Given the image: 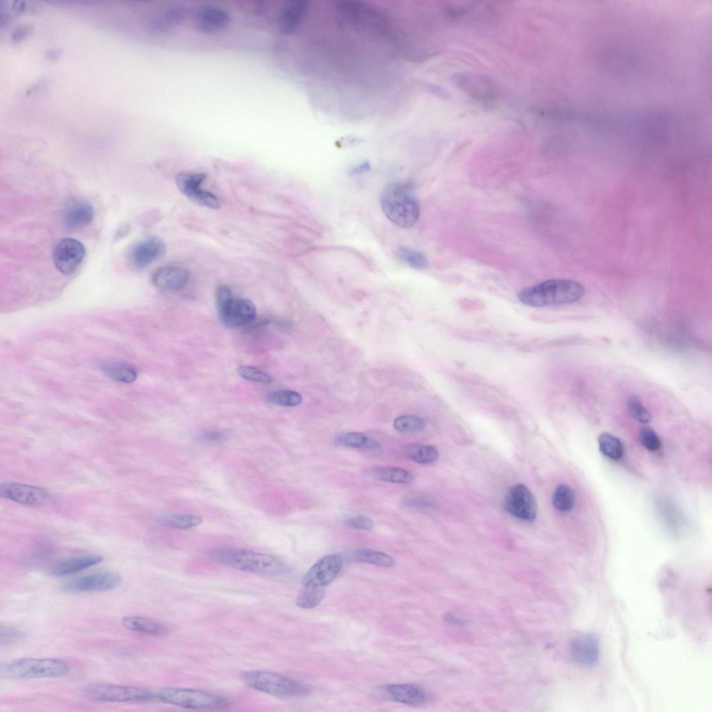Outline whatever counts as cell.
Segmentation results:
<instances>
[{
  "instance_id": "obj_1",
  "label": "cell",
  "mask_w": 712,
  "mask_h": 712,
  "mask_svg": "<svg viewBox=\"0 0 712 712\" xmlns=\"http://www.w3.org/2000/svg\"><path fill=\"white\" fill-rule=\"evenodd\" d=\"M219 565L263 576H277L287 572L286 566L273 556L234 547H218L208 552Z\"/></svg>"
},
{
  "instance_id": "obj_2",
  "label": "cell",
  "mask_w": 712,
  "mask_h": 712,
  "mask_svg": "<svg viewBox=\"0 0 712 712\" xmlns=\"http://www.w3.org/2000/svg\"><path fill=\"white\" fill-rule=\"evenodd\" d=\"M380 204L385 216L403 228L412 227L420 217L421 210L413 186L405 181H394L383 189Z\"/></svg>"
},
{
  "instance_id": "obj_3",
  "label": "cell",
  "mask_w": 712,
  "mask_h": 712,
  "mask_svg": "<svg viewBox=\"0 0 712 712\" xmlns=\"http://www.w3.org/2000/svg\"><path fill=\"white\" fill-rule=\"evenodd\" d=\"M583 286L567 279L548 280L519 291L517 298L523 304L534 307L570 304L584 294Z\"/></svg>"
},
{
  "instance_id": "obj_4",
  "label": "cell",
  "mask_w": 712,
  "mask_h": 712,
  "mask_svg": "<svg viewBox=\"0 0 712 712\" xmlns=\"http://www.w3.org/2000/svg\"><path fill=\"white\" fill-rule=\"evenodd\" d=\"M70 670V665L60 659L24 658L1 663L0 675L9 679L56 678L67 674Z\"/></svg>"
},
{
  "instance_id": "obj_5",
  "label": "cell",
  "mask_w": 712,
  "mask_h": 712,
  "mask_svg": "<svg viewBox=\"0 0 712 712\" xmlns=\"http://www.w3.org/2000/svg\"><path fill=\"white\" fill-rule=\"evenodd\" d=\"M241 679L251 688L275 697H301L309 693V689L305 685L275 672L247 671L241 674Z\"/></svg>"
},
{
  "instance_id": "obj_6",
  "label": "cell",
  "mask_w": 712,
  "mask_h": 712,
  "mask_svg": "<svg viewBox=\"0 0 712 712\" xmlns=\"http://www.w3.org/2000/svg\"><path fill=\"white\" fill-rule=\"evenodd\" d=\"M154 702L193 709H216L227 705V701L217 695L201 690L164 688L154 690Z\"/></svg>"
},
{
  "instance_id": "obj_7",
  "label": "cell",
  "mask_w": 712,
  "mask_h": 712,
  "mask_svg": "<svg viewBox=\"0 0 712 712\" xmlns=\"http://www.w3.org/2000/svg\"><path fill=\"white\" fill-rule=\"evenodd\" d=\"M81 695L87 699L102 702H154V690L118 684L92 683L83 686Z\"/></svg>"
},
{
  "instance_id": "obj_8",
  "label": "cell",
  "mask_w": 712,
  "mask_h": 712,
  "mask_svg": "<svg viewBox=\"0 0 712 712\" xmlns=\"http://www.w3.org/2000/svg\"><path fill=\"white\" fill-rule=\"evenodd\" d=\"M451 79L458 88L486 108H492L499 99L498 84L487 75L469 72H457L452 75Z\"/></svg>"
},
{
  "instance_id": "obj_9",
  "label": "cell",
  "mask_w": 712,
  "mask_h": 712,
  "mask_svg": "<svg viewBox=\"0 0 712 712\" xmlns=\"http://www.w3.org/2000/svg\"><path fill=\"white\" fill-rule=\"evenodd\" d=\"M121 582L120 575L113 571L91 573L65 581L61 589L67 592H104L115 588Z\"/></svg>"
},
{
  "instance_id": "obj_10",
  "label": "cell",
  "mask_w": 712,
  "mask_h": 712,
  "mask_svg": "<svg viewBox=\"0 0 712 712\" xmlns=\"http://www.w3.org/2000/svg\"><path fill=\"white\" fill-rule=\"evenodd\" d=\"M206 178L203 173L181 172L177 176L176 184L179 191L192 202L207 208L218 209L220 200L201 188Z\"/></svg>"
},
{
  "instance_id": "obj_11",
  "label": "cell",
  "mask_w": 712,
  "mask_h": 712,
  "mask_svg": "<svg viewBox=\"0 0 712 712\" xmlns=\"http://www.w3.org/2000/svg\"><path fill=\"white\" fill-rule=\"evenodd\" d=\"M505 510L524 521H533L537 515V503L530 490L523 484L512 486L503 501Z\"/></svg>"
},
{
  "instance_id": "obj_12",
  "label": "cell",
  "mask_w": 712,
  "mask_h": 712,
  "mask_svg": "<svg viewBox=\"0 0 712 712\" xmlns=\"http://www.w3.org/2000/svg\"><path fill=\"white\" fill-rule=\"evenodd\" d=\"M86 254L84 245L75 238H65L55 245L52 257L54 266L63 274L73 273Z\"/></svg>"
},
{
  "instance_id": "obj_13",
  "label": "cell",
  "mask_w": 712,
  "mask_h": 712,
  "mask_svg": "<svg viewBox=\"0 0 712 712\" xmlns=\"http://www.w3.org/2000/svg\"><path fill=\"white\" fill-rule=\"evenodd\" d=\"M342 566L343 560L339 555L331 554L321 558L306 572L302 580L304 588H323L337 576Z\"/></svg>"
},
{
  "instance_id": "obj_14",
  "label": "cell",
  "mask_w": 712,
  "mask_h": 712,
  "mask_svg": "<svg viewBox=\"0 0 712 712\" xmlns=\"http://www.w3.org/2000/svg\"><path fill=\"white\" fill-rule=\"evenodd\" d=\"M222 323L228 327H239L252 323L256 318L254 304L245 298L232 297L218 307Z\"/></svg>"
},
{
  "instance_id": "obj_15",
  "label": "cell",
  "mask_w": 712,
  "mask_h": 712,
  "mask_svg": "<svg viewBox=\"0 0 712 712\" xmlns=\"http://www.w3.org/2000/svg\"><path fill=\"white\" fill-rule=\"evenodd\" d=\"M571 658L577 665L592 668L595 666L599 660V640L592 633L581 634L573 638L569 644Z\"/></svg>"
},
{
  "instance_id": "obj_16",
  "label": "cell",
  "mask_w": 712,
  "mask_h": 712,
  "mask_svg": "<svg viewBox=\"0 0 712 712\" xmlns=\"http://www.w3.org/2000/svg\"><path fill=\"white\" fill-rule=\"evenodd\" d=\"M165 250V243L160 238L149 236L135 243L129 250L128 258L134 267L140 269L162 257Z\"/></svg>"
},
{
  "instance_id": "obj_17",
  "label": "cell",
  "mask_w": 712,
  "mask_h": 712,
  "mask_svg": "<svg viewBox=\"0 0 712 712\" xmlns=\"http://www.w3.org/2000/svg\"><path fill=\"white\" fill-rule=\"evenodd\" d=\"M0 493L6 499L28 505H39L49 496L48 492L40 487L12 482L1 483Z\"/></svg>"
},
{
  "instance_id": "obj_18",
  "label": "cell",
  "mask_w": 712,
  "mask_h": 712,
  "mask_svg": "<svg viewBox=\"0 0 712 712\" xmlns=\"http://www.w3.org/2000/svg\"><path fill=\"white\" fill-rule=\"evenodd\" d=\"M94 215L93 207L88 200L74 198L65 204L63 211V222L67 229L77 230L89 225Z\"/></svg>"
},
{
  "instance_id": "obj_19",
  "label": "cell",
  "mask_w": 712,
  "mask_h": 712,
  "mask_svg": "<svg viewBox=\"0 0 712 712\" xmlns=\"http://www.w3.org/2000/svg\"><path fill=\"white\" fill-rule=\"evenodd\" d=\"M230 20L229 13L216 6H203L195 15L196 28L204 33H214L225 28Z\"/></svg>"
},
{
  "instance_id": "obj_20",
  "label": "cell",
  "mask_w": 712,
  "mask_h": 712,
  "mask_svg": "<svg viewBox=\"0 0 712 712\" xmlns=\"http://www.w3.org/2000/svg\"><path fill=\"white\" fill-rule=\"evenodd\" d=\"M189 280L190 273L187 270L174 266H162L155 270L152 277L154 286L164 291L182 289Z\"/></svg>"
},
{
  "instance_id": "obj_21",
  "label": "cell",
  "mask_w": 712,
  "mask_h": 712,
  "mask_svg": "<svg viewBox=\"0 0 712 712\" xmlns=\"http://www.w3.org/2000/svg\"><path fill=\"white\" fill-rule=\"evenodd\" d=\"M99 555H86L60 560L47 570L50 576L60 577L70 575L95 565L103 560Z\"/></svg>"
},
{
  "instance_id": "obj_22",
  "label": "cell",
  "mask_w": 712,
  "mask_h": 712,
  "mask_svg": "<svg viewBox=\"0 0 712 712\" xmlns=\"http://www.w3.org/2000/svg\"><path fill=\"white\" fill-rule=\"evenodd\" d=\"M385 696L393 702L416 705L424 702L427 695L420 688L408 683H394L384 688Z\"/></svg>"
},
{
  "instance_id": "obj_23",
  "label": "cell",
  "mask_w": 712,
  "mask_h": 712,
  "mask_svg": "<svg viewBox=\"0 0 712 712\" xmlns=\"http://www.w3.org/2000/svg\"><path fill=\"white\" fill-rule=\"evenodd\" d=\"M122 625L128 630L151 635H161L168 631L167 626L162 623L135 615L124 617L122 620Z\"/></svg>"
},
{
  "instance_id": "obj_24",
  "label": "cell",
  "mask_w": 712,
  "mask_h": 712,
  "mask_svg": "<svg viewBox=\"0 0 712 712\" xmlns=\"http://www.w3.org/2000/svg\"><path fill=\"white\" fill-rule=\"evenodd\" d=\"M184 15L185 10L183 8L179 6L169 8L151 22L150 29L156 33L168 31L179 25L184 18Z\"/></svg>"
},
{
  "instance_id": "obj_25",
  "label": "cell",
  "mask_w": 712,
  "mask_h": 712,
  "mask_svg": "<svg viewBox=\"0 0 712 712\" xmlns=\"http://www.w3.org/2000/svg\"><path fill=\"white\" fill-rule=\"evenodd\" d=\"M371 475L376 480L396 484H407L413 479L410 471L396 467H375L371 471Z\"/></svg>"
},
{
  "instance_id": "obj_26",
  "label": "cell",
  "mask_w": 712,
  "mask_h": 712,
  "mask_svg": "<svg viewBox=\"0 0 712 712\" xmlns=\"http://www.w3.org/2000/svg\"><path fill=\"white\" fill-rule=\"evenodd\" d=\"M339 445L362 449L380 447V443L373 437L360 432H348L340 435L336 439Z\"/></svg>"
},
{
  "instance_id": "obj_27",
  "label": "cell",
  "mask_w": 712,
  "mask_h": 712,
  "mask_svg": "<svg viewBox=\"0 0 712 712\" xmlns=\"http://www.w3.org/2000/svg\"><path fill=\"white\" fill-rule=\"evenodd\" d=\"M160 521L168 528L186 530L201 524L202 519L193 514L170 513L162 516Z\"/></svg>"
},
{
  "instance_id": "obj_28",
  "label": "cell",
  "mask_w": 712,
  "mask_h": 712,
  "mask_svg": "<svg viewBox=\"0 0 712 712\" xmlns=\"http://www.w3.org/2000/svg\"><path fill=\"white\" fill-rule=\"evenodd\" d=\"M406 457L418 464H430L439 457L438 451L432 446L413 444L405 450Z\"/></svg>"
},
{
  "instance_id": "obj_29",
  "label": "cell",
  "mask_w": 712,
  "mask_h": 712,
  "mask_svg": "<svg viewBox=\"0 0 712 712\" xmlns=\"http://www.w3.org/2000/svg\"><path fill=\"white\" fill-rule=\"evenodd\" d=\"M352 556L357 561L378 566L389 567L394 566L395 563L394 560L390 556L383 552L369 549L355 550Z\"/></svg>"
},
{
  "instance_id": "obj_30",
  "label": "cell",
  "mask_w": 712,
  "mask_h": 712,
  "mask_svg": "<svg viewBox=\"0 0 712 712\" xmlns=\"http://www.w3.org/2000/svg\"><path fill=\"white\" fill-rule=\"evenodd\" d=\"M600 451L608 458L617 460L622 458L624 449L621 441L615 436L604 432L598 439Z\"/></svg>"
},
{
  "instance_id": "obj_31",
  "label": "cell",
  "mask_w": 712,
  "mask_h": 712,
  "mask_svg": "<svg viewBox=\"0 0 712 712\" xmlns=\"http://www.w3.org/2000/svg\"><path fill=\"white\" fill-rule=\"evenodd\" d=\"M575 496L573 490L566 484H560L555 489L552 502L554 507L561 512L570 511L574 505Z\"/></svg>"
},
{
  "instance_id": "obj_32",
  "label": "cell",
  "mask_w": 712,
  "mask_h": 712,
  "mask_svg": "<svg viewBox=\"0 0 712 712\" xmlns=\"http://www.w3.org/2000/svg\"><path fill=\"white\" fill-rule=\"evenodd\" d=\"M105 374L116 381L124 383H131L137 377L135 369L123 364H111L104 368Z\"/></svg>"
},
{
  "instance_id": "obj_33",
  "label": "cell",
  "mask_w": 712,
  "mask_h": 712,
  "mask_svg": "<svg viewBox=\"0 0 712 712\" xmlns=\"http://www.w3.org/2000/svg\"><path fill=\"white\" fill-rule=\"evenodd\" d=\"M396 254L402 261L414 268L424 269L428 266L426 256L418 250L400 245L398 247Z\"/></svg>"
},
{
  "instance_id": "obj_34",
  "label": "cell",
  "mask_w": 712,
  "mask_h": 712,
  "mask_svg": "<svg viewBox=\"0 0 712 712\" xmlns=\"http://www.w3.org/2000/svg\"><path fill=\"white\" fill-rule=\"evenodd\" d=\"M268 398L270 402L285 407L296 406L302 401V396L298 392L288 389L273 391Z\"/></svg>"
},
{
  "instance_id": "obj_35",
  "label": "cell",
  "mask_w": 712,
  "mask_h": 712,
  "mask_svg": "<svg viewBox=\"0 0 712 712\" xmlns=\"http://www.w3.org/2000/svg\"><path fill=\"white\" fill-rule=\"evenodd\" d=\"M324 597L323 588H304L296 600V604L302 608L309 609L317 606Z\"/></svg>"
},
{
  "instance_id": "obj_36",
  "label": "cell",
  "mask_w": 712,
  "mask_h": 712,
  "mask_svg": "<svg viewBox=\"0 0 712 712\" xmlns=\"http://www.w3.org/2000/svg\"><path fill=\"white\" fill-rule=\"evenodd\" d=\"M424 426L423 421L414 415H401L394 421V427L399 432H419Z\"/></svg>"
},
{
  "instance_id": "obj_37",
  "label": "cell",
  "mask_w": 712,
  "mask_h": 712,
  "mask_svg": "<svg viewBox=\"0 0 712 712\" xmlns=\"http://www.w3.org/2000/svg\"><path fill=\"white\" fill-rule=\"evenodd\" d=\"M626 407L630 415L641 423H648L652 421V415L636 396L629 398Z\"/></svg>"
},
{
  "instance_id": "obj_38",
  "label": "cell",
  "mask_w": 712,
  "mask_h": 712,
  "mask_svg": "<svg viewBox=\"0 0 712 712\" xmlns=\"http://www.w3.org/2000/svg\"><path fill=\"white\" fill-rule=\"evenodd\" d=\"M238 373L245 380L261 383H270L273 378L266 372L254 366H242L238 368Z\"/></svg>"
},
{
  "instance_id": "obj_39",
  "label": "cell",
  "mask_w": 712,
  "mask_h": 712,
  "mask_svg": "<svg viewBox=\"0 0 712 712\" xmlns=\"http://www.w3.org/2000/svg\"><path fill=\"white\" fill-rule=\"evenodd\" d=\"M640 439L642 445L651 451H656L661 447L659 437L650 428H644L640 431Z\"/></svg>"
},
{
  "instance_id": "obj_40",
  "label": "cell",
  "mask_w": 712,
  "mask_h": 712,
  "mask_svg": "<svg viewBox=\"0 0 712 712\" xmlns=\"http://www.w3.org/2000/svg\"><path fill=\"white\" fill-rule=\"evenodd\" d=\"M344 522L348 526L359 530L371 531L373 527L372 520L367 516L361 514L350 515L344 519Z\"/></svg>"
},
{
  "instance_id": "obj_41",
  "label": "cell",
  "mask_w": 712,
  "mask_h": 712,
  "mask_svg": "<svg viewBox=\"0 0 712 712\" xmlns=\"http://www.w3.org/2000/svg\"><path fill=\"white\" fill-rule=\"evenodd\" d=\"M225 437L223 431L212 430L205 432L198 437V442L203 444L215 443L222 440Z\"/></svg>"
},
{
  "instance_id": "obj_42",
  "label": "cell",
  "mask_w": 712,
  "mask_h": 712,
  "mask_svg": "<svg viewBox=\"0 0 712 712\" xmlns=\"http://www.w3.org/2000/svg\"><path fill=\"white\" fill-rule=\"evenodd\" d=\"M21 633L13 628L5 627L1 629V642L5 640L6 642H10L13 640L18 639L21 636Z\"/></svg>"
},
{
  "instance_id": "obj_43",
  "label": "cell",
  "mask_w": 712,
  "mask_h": 712,
  "mask_svg": "<svg viewBox=\"0 0 712 712\" xmlns=\"http://www.w3.org/2000/svg\"><path fill=\"white\" fill-rule=\"evenodd\" d=\"M371 163L368 161H365L350 169L348 173L350 176L359 175L369 172L371 170Z\"/></svg>"
},
{
  "instance_id": "obj_44",
  "label": "cell",
  "mask_w": 712,
  "mask_h": 712,
  "mask_svg": "<svg viewBox=\"0 0 712 712\" xmlns=\"http://www.w3.org/2000/svg\"><path fill=\"white\" fill-rule=\"evenodd\" d=\"M27 33H28V30H27L26 28H24V27L18 28V29H15L12 33V35H11L12 40H14V41H16V42H17L19 40H21L22 39H23L26 36Z\"/></svg>"
},
{
  "instance_id": "obj_45",
  "label": "cell",
  "mask_w": 712,
  "mask_h": 712,
  "mask_svg": "<svg viewBox=\"0 0 712 712\" xmlns=\"http://www.w3.org/2000/svg\"><path fill=\"white\" fill-rule=\"evenodd\" d=\"M60 54V51L56 49H50L47 52V56L49 58H56Z\"/></svg>"
}]
</instances>
